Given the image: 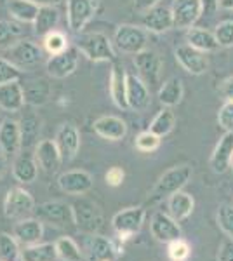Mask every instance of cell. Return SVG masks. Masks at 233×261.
<instances>
[{"label":"cell","mask_w":233,"mask_h":261,"mask_svg":"<svg viewBox=\"0 0 233 261\" xmlns=\"http://www.w3.org/2000/svg\"><path fill=\"white\" fill-rule=\"evenodd\" d=\"M192 167L188 164H181V166L171 167L169 171H165L159 181L153 185V188L148 193V202L150 204H157L169 199L171 195H174L176 192L183 190L186 183L192 178Z\"/></svg>","instance_id":"6da1fadb"},{"label":"cell","mask_w":233,"mask_h":261,"mask_svg":"<svg viewBox=\"0 0 233 261\" xmlns=\"http://www.w3.org/2000/svg\"><path fill=\"white\" fill-rule=\"evenodd\" d=\"M77 49L89 61H115V49H113V42L108 39V35L101 32H89L80 33L77 39Z\"/></svg>","instance_id":"7a4b0ae2"},{"label":"cell","mask_w":233,"mask_h":261,"mask_svg":"<svg viewBox=\"0 0 233 261\" xmlns=\"http://www.w3.org/2000/svg\"><path fill=\"white\" fill-rule=\"evenodd\" d=\"M113 44L124 54H138L146 49L148 45V32L143 27L136 24H120L117 27L113 35Z\"/></svg>","instance_id":"3957f363"},{"label":"cell","mask_w":233,"mask_h":261,"mask_svg":"<svg viewBox=\"0 0 233 261\" xmlns=\"http://www.w3.org/2000/svg\"><path fill=\"white\" fill-rule=\"evenodd\" d=\"M35 218H39L42 223H47L50 226H56V228H71L75 226L73 220V211H71V205L65 204V202H44L40 205H35Z\"/></svg>","instance_id":"277c9868"},{"label":"cell","mask_w":233,"mask_h":261,"mask_svg":"<svg viewBox=\"0 0 233 261\" xmlns=\"http://www.w3.org/2000/svg\"><path fill=\"white\" fill-rule=\"evenodd\" d=\"M71 211H73L75 226L79 230L86 231V233H97L101 223H103V216H101L97 204L89 199H80L71 204Z\"/></svg>","instance_id":"5b68a950"},{"label":"cell","mask_w":233,"mask_h":261,"mask_svg":"<svg viewBox=\"0 0 233 261\" xmlns=\"http://www.w3.org/2000/svg\"><path fill=\"white\" fill-rule=\"evenodd\" d=\"M35 211V200L24 188H11L4 200V213L9 220H24Z\"/></svg>","instance_id":"8992f818"},{"label":"cell","mask_w":233,"mask_h":261,"mask_svg":"<svg viewBox=\"0 0 233 261\" xmlns=\"http://www.w3.org/2000/svg\"><path fill=\"white\" fill-rule=\"evenodd\" d=\"M97 0H66V21L73 33H82L86 24L94 18Z\"/></svg>","instance_id":"52a82bcc"},{"label":"cell","mask_w":233,"mask_h":261,"mask_svg":"<svg viewBox=\"0 0 233 261\" xmlns=\"http://www.w3.org/2000/svg\"><path fill=\"white\" fill-rule=\"evenodd\" d=\"M134 66H136L139 77L145 81L146 86H157L160 84V73H162V58L159 53L151 49H145L134 54Z\"/></svg>","instance_id":"ba28073f"},{"label":"cell","mask_w":233,"mask_h":261,"mask_svg":"<svg viewBox=\"0 0 233 261\" xmlns=\"http://www.w3.org/2000/svg\"><path fill=\"white\" fill-rule=\"evenodd\" d=\"M172 18H174V28L188 30L195 27L200 16L204 14L202 0H172Z\"/></svg>","instance_id":"9c48e42d"},{"label":"cell","mask_w":233,"mask_h":261,"mask_svg":"<svg viewBox=\"0 0 233 261\" xmlns=\"http://www.w3.org/2000/svg\"><path fill=\"white\" fill-rule=\"evenodd\" d=\"M145 218L146 211L143 207H139V205L138 207H125L113 216L112 226L120 237H131V235L138 233L141 230Z\"/></svg>","instance_id":"30bf717a"},{"label":"cell","mask_w":233,"mask_h":261,"mask_svg":"<svg viewBox=\"0 0 233 261\" xmlns=\"http://www.w3.org/2000/svg\"><path fill=\"white\" fill-rule=\"evenodd\" d=\"M42 56L44 54H42L39 44H35L33 40L28 39H21L7 49V60L14 63L18 68L37 65V63L42 61Z\"/></svg>","instance_id":"8fae6325"},{"label":"cell","mask_w":233,"mask_h":261,"mask_svg":"<svg viewBox=\"0 0 233 261\" xmlns=\"http://www.w3.org/2000/svg\"><path fill=\"white\" fill-rule=\"evenodd\" d=\"M127 105H129V110L138 113L146 112L151 105L150 89L136 73H127Z\"/></svg>","instance_id":"7c38bea8"},{"label":"cell","mask_w":233,"mask_h":261,"mask_svg":"<svg viewBox=\"0 0 233 261\" xmlns=\"http://www.w3.org/2000/svg\"><path fill=\"white\" fill-rule=\"evenodd\" d=\"M151 237L157 242L169 244L176 239H181V226L179 221H176L171 214L167 213H155L150 221Z\"/></svg>","instance_id":"4fadbf2b"},{"label":"cell","mask_w":233,"mask_h":261,"mask_svg":"<svg viewBox=\"0 0 233 261\" xmlns=\"http://www.w3.org/2000/svg\"><path fill=\"white\" fill-rule=\"evenodd\" d=\"M82 254L86 256L87 261H115L117 249L110 239L91 233L84 241Z\"/></svg>","instance_id":"5bb4252c"},{"label":"cell","mask_w":233,"mask_h":261,"mask_svg":"<svg viewBox=\"0 0 233 261\" xmlns=\"http://www.w3.org/2000/svg\"><path fill=\"white\" fill-rule=\"evenodd\" d=\"M174 56L176 61L183 66V70H186L192 75H202L209 68V61H207L205 53L192 47L190 44L177 45L174 49Z\"/></svg>","instance_id":"9a60e30c"},{"label":"cell","mask_w":233,"mask_h":261,"mask_svg":"<svg viewBox=\"0 0 233 261\" xmlns=\"http://www.w3.org/2000/svg\"><path fill=\"white\" fill-rule=\"evenodd\" d=\"M63 162H71L80 150V133L73 124H61L54 138Z\"/></svg>","instance_id":"2e32d148"},{"label":"cell","mask_w":233,"mask_h":261,"mask_svg":"<svg viewBox=\"0 0 233 261\" xmlns=\"http://www.w3.org/2000/svg\"><path fill=\"white\" fill-rule=\"evenodd\" d=\"M23 148L21 143L19 122L12 119H4L0 122V151L7 159H14Z\"/></svg>","instance_id":"e0dca14e"},{"label":"cell","mask_w":233,"mask_h":261,"mask_svg":"<svg viewBox=\"0 0 233 261\" xmlns=\"http://www.w3.org/2000/svg\"><path fill=\"white\" fill-rule=\"evenodd\" d=\"M77 65H79V49L68 47L65 53L50 56L49 61L45 63V70L54 79H66L77 70Z\"/></svg>","instance_id":"ac0fdd59"},{"label":"cell","mask_w":233,"mask_h":261,"mask_svg":"<svg viewBox=\"0 0 233 261\" xmlns=\"http://www.w3.org/2000/svg\"><path fill=\"white\" fill-rule=\"evenodd\" d=\"M233 159V133H224L214 146L209 159V166L216 174H223L231 167Z\"/></svg>","instance_id":"d6986e66"},{"label":"cell","mask_w":233,"mask_h":261,"mask_svg":"<svg viewBox=\"0 0 233 261\" xmlns=\"http://www.w3.org/2000/svg\"><path fill=\"white\" fill-rule=\"evenodd\" d=\"M141 24L146 32L151 33H165L174 28V18L172 11L165 6H155L153 9L146 11L141 18Z\"/></svg>","instance_id":"ffe728a7"},{"label":"cell","mask_w":233,"mask_h":261,"mask_svg":"<svg viewBox=\"0 0 233 261\" xmlns=\"http://www.w3.org/2000/svg\"><path fill=\"white\" fill-rule=\"evenodd\" d=\"M35 161L39 167L47 174H54L61 167V153H59L54 140H42L35 146Z\"/></svg>","instance_id":"44dd1931"},{"label":"cell","mask_w":233,"mask_h":261,"mask_svg":"<svg viewBox=\"0 0 233 261\" xmlns=\"http://www.w3.org/2000/svg\"><path fill=\"white\" fill-rule=\"evenodd\" d=\"M58 185L66 195H84L92 188V176L86 171H66L58 178Z\"/></svg>","instance_id":"7402d4cb"},{"label":"cell","mask_w":233,"mask_h":261,"mask_svg":"<svg viewBox=\"0 0 233 261\" xmlns=\"http://www.w3.org/2000/svg\"><path fill=\"white\" fill-rule=\"evenodd\" d=\"M110 96H112L113 103H115L120 110H129V105H127V73L118 60L112 61Z\"/></svg>","instance_id":"603a6c76"},{"label":"cell","mask_w":233,"mask_h":261,"mask_svg":"<svg viewBox=\"0 0 233 261\" xmlns=\"http://www.w3.org/2000/svg\"><path fill=\"white\" fill-rule=\"evenodd\" d=\"M12 235L16 237L21 246H33L39 244L40 239L44 237V223L39 218H24L19 220V223L14 225Z\"/></svg>","instance_id":"cb8c5ba5"},{"label":"cell","mask_w":233,"mask_h":261,"mask_svg":"<svg viewBox=\"0 0 233 261\" xmlns=\"http://www.w3.org/2000/svg\"><path fill=\"white\" fill-rule=\"evenodd\" d=\"M92 129H94L97 136L108 141H120L127 134V124L120 117L113 115H103L99 119H96L94 124H92Z\"/></svg>","instance_id":"d4e9b609"},{"label":"cell","mask_w":233,"mask_h":261,"mask_svg":"<svg viewBox=\"0 0 233 261\" xmlns=\"http://www.w3.org/2000/svg\"><path fill=\"white\" fill-rule=\"evenodd\" d=\"M12 176L19 183H33L39 176V164L35 161V155L19 151L12 162Z\"/></svg>","instance_id":"484cf974"},{"label":"cell","mask_w":233,"mask_h":261,"mask_svg":"<svg viewBox=\"0 0 233 261\" xmlns=\"http://www.w3.org/2000/svg\"><path fill=\"white\" fill-rule=\"evenodd\" d=\"M24 92L19 82H11L0 86V108L6 112H19L24 107Z\"/></svg>","instance_id":"4316f807"},{"label":"cell","mask_w":233,"mask_h":261,"mask_svg":"<svg viewBox=\"0 0 233 261\" xmlns=\"http://www.w3.org/2000/svg\"><path fill=\"white\" fill-rule=\"evenodd\" d=\"M186 44H190L192 47L202 50V53H216L219 49V44L216 40L214 32L207 30V28H198L192 27L186 30Z\"/></svg>","instance_id":"83f0119b"},{"label":"cell","mask_w":233,"mask_h":261,"mask_svg":"<svg viewBox=\"0 0 233 261\" xmlns=\"http://www.w3.org/2000/svg\"><path fill=\"white\" fill-rule=\"evenodd\" d=\"M23 92H24V101L32 107H42L45 105L50 98V84L45 81V79H33V81H28L23 86Z\"/></svg>","instance_id":"f1b7e54d"},{"label":"cell","mask_w":233,"mask_h":261,"mask_svg":"<svg viewBox=\"0 0 233 261\" xmlns=\"http://www.w3.org/2000/svg\"><path fill=\"white\" fill-rule=\"evenodd\" d=\"M167 207H169V214H171L176 221H183L193 213L195 200L190 193L179 190L167 199Z\"/></svg>","instance_id":"f546056e"},{"label":"cell","mask_w":233,"mask_h":261,"mask_svg":"<svg viewBox=\"0 0 233 261\" xmlns=\"http://www.w3.org/2000/svg\"><path fill=\"white\" fill-rule=\"evenodd\" d=\"M59 11L56 6H44L37 12V18L33 21V28H35V35L44 39L47 33L54 32V28L59 23Z\"/></svg>","instance_id":"4dcf8cb0"},{"label":"cell","mask_w":233,"mask_h":261,"mask_svg":"<svg viewBox=\"0 0 233 261\" xmlns=\"http://www.w3.org/2000/svg\"><path fill=\"white\" fill-rule=\"evenodd\" d=\"M185 94V87L181 79L177 77H171L169 81H165L159 89V101L164 105V107H176V105L181 103Z\"/></svg>","instance_id":"1f68e13d"},{"label":"cell","mask_w":233,"mask_h":261,"mask_svg":"<svg viewBox=\"0 0 233 261\" xmlns=\"http://www.w3.org/2000/svg\"><path fill=\"white\" fill-rule=\"evenodd\" d=\"M21 261H56V246L50 242H39L33 246H24L19 254Z\"/></svg>","instance_id":"d6a6232c"},{"label":"cell","mask_w":233,"mask_h":261,"mask_svg":"<svg viewBox=\"0 0 233 261\" xmlns=\"http://www.w3.org/2000/svg\"><path fill=\"white\" fill-rule=\"evenodd\" d=\"M19 129H21V143H23L24 148L30 146H37L39 143V134L42 129V122L37 115L28 113L23 119L19 120Z\"/></svg>","instance_id":"836d02e7"},{"label":"cell","mask_w":233,"mask_h":261,"mask_svg":"<svg viewBox=\"0 0 233 261\" xmlns=\"http://www.w3.org/2000/svg\"><path fill=\"white\" fill-rule=\"evenodd\" d=\"M40 7L30 0H9L7 2V11L9 14L19 23H32L37 18V12Z\"/></svg>","instance_id":"e575fe53"},{"label":"cell","mask_w":233,"mask_h":261,"mask_svg":"<svg viewBox=\"0 0 233 261\" xmlns=\"http://www.w3.org/2000/svg\"><path fill=\"white\" fill-rule=\"evenodd\" d=\"M174 125H176V115H174V112H172L169 107H165L159 113H157L155 119L151 120L150 130L153 134H157L159 138H164V136H167V134L171 133L172 129H174Z\"/></svg>","instance_id":"d590c367"},{"label":"cell","mask_w":233,"mask_h":261,"mask_svg":"<svg viewBox=\"0 0 233 261\" xmlns=\"http://www.w3.org/2000/svg\"><path fill=\"white\" fill-rule=\"evenodd\" d=\"M56 252L58 259L61 261H80L82 259V249L79 247V244L71 237H59L56 242Z\"/></svg>","instance_id":"8d00e7d4"},{"label":"cell","mask_w":233,"mask_h":261,"mask_svg":"<svg viewBox=\"0 0 233 261\" xmlns=\"http://www.w3.org/2000/svg\"><path fill=\"white\" fill-rule=\"evenodd\" d=\"M24 30L18 23L12 21H0V49H9L14 45L21 37H23Z\"/></svg>","instance_id":"74e56055"},{"label":"cell","mask_w":233,"mask_h":261,"mask_svg":"<svg viewBox=\"0 0 233 261\" xmlns=\"http://www.w3.org/2000/svg\"><path fill=\"white\" fill-rule=\"evenodd\" d=\"M21 254L19 242L14 235L0 233V261H18Z\"/></svg>","instance_id":"f35d334b"},{"label":"cell","mask_w":233,"mask_h":261,"mask_svg":"<svg viewBox=\"0 0 233 261\" xmlns=\"http://www.w3.org/2000/svg\"><path fill=\"white\" fill-rule=\"evenodd\" d=\"M68 47H70L68 39H66L61 32L54 30V32H50L44 37V49L47 50L50 56H56V54L65 53Z\"/></svg>","instance_id":"ab89813d"},{"label":"cell","mask_w":233,"mask_h":261,"mask_svg":"<svg viewBox=\"0 0 233 261\" xmlns=\"http://www.w3.org/2000/svg\"><path fill=\"white\" fill-rule=\"evenodd\" d=\"M216 221H218L219 228L228 239L233 241V205L231 204H221L218 207V214H216Z\"/></svg>","instance_id":"60d3db41"},{"label":"cell","mask_w":233,"mask_h":261,"mask_svg":"<svg viewBox=\"0 0 233 261\" xmlns=\"http://www.w3.org/2000/svg\"><path fill=\"white\" fill-rule=\"evenodd\" d=\"M160 140H162V138H159L157 134H153L148 129L138 134L136 140H134V146H136L139 151H143V153H151V151H155L160 146Z\"/></svg>","instance_id":"b9f144b4"},{"label":"cell","mask_w":233,"mask_h":261,"mask_svg":"<svg viewBox=\"0 0 233 261\" xmlns=\"http://www.w3.org/2000/svg\"><path fill=\"white\" fill-rule=\"evenodd\" d=\"M23 77L21 68L11 63L7 58H0V86L11 82H19V79Z\"/></svg>","instance_id":"7bdbcfd3"},{"label":"cell","mask_w":233,"mask_h":261,"mask_svg":"<svg viewBox=\"0 0 233 261\" xmlns=\"http://www.w3.org/2000/svg\"><path fill=\"white\" fill-rule=\"evenodd\" d=\"M216 40H218L219 47H233V19H224L218 23L214 30Z\"/></svg>","instance_id":"ee69618b"},{"label":"cell","mask_w":233,"mask_h":261,"mask_svg":"<svg viewBox=\"0 0 233 261\" xmlns=\"http://www.w3.org/2000/svg\"><path fill=\"white\" fill-rule=\"evenodd\" d=\"M167 254L171 261H186L192 254V247L183 239H176L167 244Z\"/></svg>","instance_id":"f6af8a7d"},{"label":"cell","mask_w":233,"mask_h":261,"mask_svg":"<svg viewBox=\"0 0 233 261\" xmlns=\"http://www.w3.org/2000/svg\"><path fill=\"white\" fill-rule=\"evenodd\" d=\"M218 124L224 129V133H233V103L224 101L223 107L218 112Z\"/></svg>","instance_id":"bcb514c9"},{"label":"cell","mask_w":233,"mask_h":261,"mask_svg":"<svg viewBox=\"0 0 233 261\" xmlns=\"http://www.w3.org/2000/svg\"><path fill=\"white\" fill-rule=\"evenodd\" d=\"M124 178H125V172L122 167H118V166L110 167V169L107 171V174H105V179H107V183L110 185V187H118V185H122Z\"/></svg>","instance_id":"7dc6e473"},{"label":"cell","mask_w":233,"mask_h":261,"mask_svg":"<svg viewBox=\"0 0 233 261\" xmlns=\"http://www.w3.org/2000/svg\"><path fill=\"white\" fill-rule=\"evenodd\" d=\"M218 261H233V241L226 239L218 249Z\"/></svg>","instance_id":"c3c4849f"},{"label":"cell","mask_w":233,"mask_h":261,"mask_svg":"<svg viewBox=\"0 0 233 261\" xmlns=\"http://www.w3.org/2000/svg\"><path fill=\"white\" fill-rule=\"evenodd\" d=\"M219 94L223 96L224 101H231L233 103V75L219 84Z\"/></svg>","instance_id":"681fc988"},{"label":"cell","mask_w":233,"mask_h":261,"mask_svg":"<svg viewBox=\"0 0 233 261\" xmlns=\"http://www.w3.org/2000/svg\"><path fill=\"white\" fill-rule=\"evenodd\" d=\"M160 0H134V9L138 12H146L153 9L155 6H159Z\"/></svg>","instance_id":"f907efd6"},{"label":"cell","mask_w":233,"mask_h":261,"mask_svg":"<svg viewBox=\"0 0 233 261\" xmlns=\"http://www.w3.org/2000/svg\"><path fill=\"white\" fill-rule=\"evenodd\" d=\"M202 9L205 16H214L219 9V0H202Z\"/></svg>","instance_id":"816d5d0a"},{"label":"cell","mask_w":233,"mask_h":261,"mask_svg":"<svg viewBox=\"0 0 233 261\" xmlns=\"http://www.w3.org/2000/svg\"><path fill=\"white\" fill-rule=\"evenodd\" d=\"M30 2L37 4L39 7H44V6H59V4L63 2V0H30Z\"/></svg>","instance_id":"f5cc1de1"},{"label":"cell","mask_w":233,"mask_h":261,"mask_svg":"<svg viewBox=\"0 0 233 261\" xmlns=\"http://www.w3.org/2000/svg\"><path fill=\"white\" fill-rule=\"evenodd\" d=\"M6 172H7V157L0 151V178H4Z\"/></svg>","instance_id":"db71d44e"},{"label":"cell","mask_w":233,"mask_h":261,"mask_svg":"<svg viewBox=\"0 0 233 261\" xmlns=\"http://www.w3.org/2000/svg\"><path fill=\"white\" fill-rule=\"evenodd\" d=\"M219 9L233 11V0H219Z\"/></svg>","instance_id":"11a10c76"},{"label":"cell","mask_w":233,"mask_h":261,"mask_svg":"<svg viewBox=\"0 0 233 261\" xmlns=\"http://www.w3.org/2000/svg\"><path fill=\"white\" fill-rule=\"evenodd\" d=\"M230 169L233 171V159H231V167H230Z\"/></svg>","instance_id":"9f6ffc18"}]
</instances>
